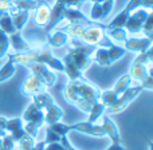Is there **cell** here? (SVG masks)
I'll return each mask as SVG.
<instances>
[{"mask_svg":"<svg viewBox=\"0 0 153 150\" xmlns=\"http://www.w3.org/2000/svg\"><path fill=\"white\" fill-rule=\"evenodd\" d=\"M15 72H16V64L13 63L11 59H8V61L3 64L1 69H0V83L8 81Z\"/></svg>","mask_w":153,"mask_h":150,"instance_id":"f546056e","label":"cell"},{"mask_svg":"<svg viewBox=\"0 0 153 150\" xmlns=\"http://www.w3.org/2000/svg\"><path fill=\"white\" fill-rule=\"evenodd\" d=\"M45 150H66V149L61 142H53V143H47Z\"/></svg>","mask_w":153,"mask_h":150,"instance_id":"ee69618b","label":"cell"},{"mask_svg":"<svg viewBox=\"0 0 153 150\" xmlns=\"http://www.w3.org/2000/svg\"><path fill=\"white\" fill-rule=\"evenodd\" d=\"M0 43H3V44H10V40H8V35L5 34V32H3L1 30H0Z\"/></svg>","mask_w":153,"mask_h":150,"instance_id":"c3c4849f","label":"cell"},{"mask_svg":"<svg viewBox=\"0 0 153 150\" xmlns=\"http://www.w3.org/2000/svg\"><path fill=\"white\" fill-rule=\"evenodd\" d=\"M13 148H15V141L8 133L3 138H0V150H13Z\"/></svg>","mask_w":153,"mask_h":150,"instance_id":"74e56055","label":"cell"},{"mask_svg":"<svg viewBox=\"0 0 153 150\" xmlns=\"http://www.w3.org/2000/svg\"><path fill=\"white\" fill-rule=\"evenodd\" d=\"M130 83H132V78H130V75L129 74L122 75L121 78L116 82V84L113 86V89H111V90H113L117 95H120V94H122V92H124L126 89H129Z\"/></svg>","mask_w":153,"mask_h":150,"instance_id":"1f68e13d","label":"cell"},{"mask_svg":"<svg viewBox=\"0 0 153 150\" xmlns=\"http://www.w3.org/2000/svg\"><path fill=\"white\" fill-rule=\"evenodd\" d=\"M69 42V36L63 31H51L47 36V43L53 48H61Z\"/></svg>","mask_w":153,"mask_h":150,"instance_id":"d6986e66","label":"cell"},{"mask_svg":"<svg viewBox=\"0 0 153 150\" xmlns=\"http://www.w3.org/2000/svg\"><path fill=\"white\" fill-rule=\"evenodd\" d=\"M69 129L70 132H79L82 134H86V135H91V137H105V132H103L102 126L100 125H95V123H90V122H76V123H71L69 125Z\"/></svg>","mask_w":153,"mask_h":150,"instance_id":"9c48e42d","label":"cell"},{"mask_svg":"<svg viewBox=\"0 0 153 150\" xmlns=\"http://www.w3.org/2000/svg\"><path fill=\"white\" fill-rule=\"evenodd\" d=\"M56 1L62 3V4L66 5V7H75V8H79L85 1H86V0H56Z\"/></svg>","mask_w":153,"mask_h":150,"instance_id":"60d3db41","label":"cell"},{"mask_svg":"<svg viewBox=\"0 0 153 150\" xmlns=\"http://www.w3.org/2000/svg\"><path fill=\"white\" fill-rule=\"evenodd\" d=\"M8 50H10V44H3V43H0V59H3L4 56L8 55Z\"/></svg>","mask_w":153,"mask_h":150,"instance_id":"bcb514c9","label":"cell"},{"mask_svg":"<svg viewBox=\"0 0 153 150\" xmlns=\"http://www.w3.org/2000/svg\"><path fill=\"white\" fill-rule=\"evenodd\" d=\"M5 134H7V132H5V130H0V138H3Z\"/></svg>","mask_w":153,"mask_h":150,"instance_id":"816d5d0a","label":"cell"},{"mask_svg":"<svg viewBox=\"0 0 153 150\" xmlns=\"http://www.w3.org/2000/svg\"><path fill=\"white\" fill-rule=\"evenodd\" d=\"M102 129L105 132V135H108L113 142H120V132H118V127L117 125L114 123L113 119H110L109 115H102Z\"/></svg>","mask_w":153,"mask_h":150,"instance_id":"e0dca14e","label":"cell"},{"mask_svg":"<svg viewBox=\"0 0 153 150\" xmlns=\"http://www.w3.org/2000/svg\"><path fill=\"white\" fill-rule=\"evenodd\" d=\"M100 89L85 78L70 81L63 87V97L69 103L89 114L93 103L100 100Z\"/></svg>","mask_w":153,"mask_h":150,"instance_id":"6da1fadb","label":"cell"},{"mask_svg":"<svg viewBox=\"0 0 153 150\" xmlns=\"http://www.w3.org/2000/svg\"><path fill=\"white\" fill-rule=\"evenodd\" d=\"M5 132L13 138L15 142H19L26 135V132L23 129V119L22 118H7L5 122Z\"/></svg>","mask_w":153,"mask_h":150,"instance_id":"4fadbf2b","label":"cell"},{"mask_svg":"<svg viewBox=\"0 0 153 150\" xmlns=\"http://www.w3.org/2000/svg\"><path fill=\"white\" fill-rule=\"evenodd\" d=\"M133 62H134V63L144 64V66H146V67H151V64H152V48L144 51V52H140L137 56H136V59Z\"/></svg>","mask_w":153,"mask_h":150,"instance_id":"e575fe53","label":"cell"},{"mask_svg":"<svg viewBox=\"0 0 153 150\" xmlns=\"http://www.w3.org/2000/svg\"><path fill=\"white\" fill-rule=\"evenodd\" d=\"M143 90L144 89H143L141 84L140 86H134V87H129V89H126L122 94L118 95L117 100L113 103V105L109 106V107H106L105 111H108V114H118V113H121L122 110H125V109L128 107V105H129L133 99H136V98L143 92Z\"/></svg>","mask_w":153,"mask_h":150,"instance_id":"5b68a950","label":"cell"},{"mask_svg":"<svg viewBox=\"0 0 153 150\" xmlns=\"http://www.w3.org/2000/svg\"><path fill=\"white\" fill-rule=\"evenodd\" d=\"M16 1H19V0H0V10L3 12H8Z\"/></svg>","mask_w":153,"mask_h":150,"instance_id":"b9f144b4","label":"cell"},{"mask_svg":"<svg viewBox=\"0 0 153 150\" xmlns=\"http://www.w3.org/2000/svg\"><path fill=\"white\" fill-rule=\"evenodd\" d=\"M105 34L113 43H125L128 39V32L125 28H105Z\"/></svg>","mask_w":153,"mask_h":150,"instance_id":"7402d4cb","label":"cell"},{"mask_svg":"<svg viewBox=\"0 0 153 150\" xmlns=\"http://www.w3.org/2000/svg\"><path fill=\"white\" fill-rule=\"evenodd\" d=\"M141 31L145 34L146 38H152V39H153V13L152 12H149L146 20L144 21Z\"/></svg>","mask_w":153,"mask_h":150,"instance_id":"8d00e7d4","label":"cell"},{"mask_svg":"<svg viewBox=\"0 0 153 150\" xmlns=\"http://www.w3.org/2000/svg\"><path fill=\"white\" fill-rule=\"evenodd\" d=\"M22 119H24V122H42V123H45V111L34 102H31L24 110Z\"/></svg>","mask_w":153,"mask_h":150,"instance_id":"9a60e30c","label":"cell"},{"mask_svg":"<svg viewBox=\"0 0 153 150\" xmlns=\"http://www.w3.org/2000/svg\"><path fill=\"white\" fill-rule=\"evenodd\" d=\"M36 0H19L12 5V8L8 11V13L12 15V13L19 12V11H28L30 12V11H34L36 8Z\"/></svg>","mask_w":153,"mask_h":150,"instance_id":"cb8c5ba5","label":"cell"},{"mask_svg":"<svg viewBox=\"0 0 153 150\" xmlns=\"http://www.w3.org/2000/svg\"><path fill=\"white\" fill-rule=\"evenodd\" d=\"M153 39L152 38H128L124 43V48L130 52H144V51L152 48Z\"/></svg>","mask_w":153,"mask_h":150,"instance_id":"30bf717a","label":"cell"},{"mask_svg":"<svg viewBox=\"0 0 153 150\" xmlns=\"http://www.w3.org/2000/svg\"><path fill=\"white\" fill-rule=\"evenodd\" d=\"M7 56L15 64H23V66H26L30 62H38V63H43L50 67L51 70H55V71H59V72H63V70H65L62 61L56 58L46 46L31 47L28 51L15 52L12 55H7Z\"/></svg>","mask_w":153,"mask_h":150,"instance_id":"7a4b0ae2","label":"cell"},{"mask_svg":"<svg viewBox=\"0 0 153 150\" xmlns=\"http://www.w3.org/2000/svg\"><path fill=\"white\" fill-rule=\"evenodd\" d=\"M62 63H63V67H65L63 72H66L70 81H75V79L83 78V72H81L78 69H76V66L73 63V61L70 59V56L67 55V54L63 56V59H62Z\"/></svg>","mask_w":153,"mask_h":150,"instance_id":"44dd1931","label":"cell"},{"mask_svg":"<svg viewBox=\"0 0 153 150\" xmlns=\"http://www.w3.org/2000/svg\"><path fill=\"white\" fill-rule=\"evenodd\" d=\"M35 18L34 23L35 26L40 27V28H46L50 20V13H51V5L47 1H38L36 8H35Z\"/></svg>","mask_w":153,"mask_h":150,"instance_id":"8fae6325","label":"cell"},{"mask_svg":"<svg viewBox=\"0 0 153 150\" xmlns=\"http://www.w3.org/2000/svg\"><path fill=\"white\" fill-rule=\"evenodd\" d=\"M65 7L62 3L56 1L54 3V5L51 7V13H50V20H48V24L46 26L45 31L46 34H50L51 31H54V28L56 27V24H59L62 20H65Z\"/></svg>","mask_w":153,"mask_h":150,"instance_id":"7c38bea8","label":"cell"},{"mask_svg":"<svg viewBox=\"0 0 153 150\" xmlns=\"http://www.w3.org/2000/svg\"><path fill=\"white\" fill-rule=\"evenodd\" d=\"M117 98H118V95H117L111 89L105 90V91H101V94H100V102H102L106 107H109V106H111L114 102H116Z\"/></svg>","mask_w":153,"mask_h":150,"instance_id":"d6a6232c","label":"cell"},{"mask_svg":"<svg viewBox=\"0 0 153 150\" xmlns=\"http://www.w3.org/2000/svg\"><path fill=\"white\" fill-rule=\"evenodd\" d=\"M32 102H34L36 106H39L40 109H47L48 106L54 103V98L51 97L48 92L42 91V92H39V94L32 97Z\"/></svg>","mask_w":153,"mask_h":150,"instance_id":"83f0119b","label":"cell"},{"mask_svg":"<svg viewBox=\"0 0 153 150\" xmlns=\"http://www.w3.org/2000/svg\"><path fill=\"white\" fill-rule=\"evenodd\" d=\"M26 67L30 69L32 75L38 76L46 87H51L55 84L56 74L54 72V70H51L48 66H46V64H43V63H38V62H30V63L26 64Z\"/></svg>","mask_w":153,"mask_h":150,"instance_id":"8992f818","label":"cell"},{"mask_svg":"<svg viewBox=\"0 0 153 150\" xmlns=\"http://www.w3.org/2000/svg\"><path fill=\"white\" fill-rule=\"evenodd\" d=\"M45 123H42V122H26V125L23 126L24 132H26L27 135H30L31 138H36L38 135V130L40 129V127L43 126Z\"/></svg>","mask_w":153,"mask_h":150,"instance_id":"836d02e7","label":"cell"},{"mask_svg":"<svg viewBox=\"0 0 153 150\" xmlns=\"http://www.w3.org/2000/svg\"><path fill=\"white\" fill-rule=\"evenodd\" d=\"M141 86L145 90H153V74L148 75L144 82H141Z\"/></svg>","mask_w":153,"mask_h":150,"instance_id":"7bdbcfd3","label":"cell"},{"mask_svg":"<svg viewBox=\"0 0 153 150\" xmlns=\"http://www.w3.org/2000/svg\"><path fill=\"white\" fill-rule=\"evenodd\" d=\"M0 30H1L3 32H5L7 35L18 32L15 30V27H13L12 19H11V15L8 12H3V15L0 16Z\"/></svg>","mask_w":153,"mask_h":150,"instance_id":"4dcf8cb0","label":"cell"},{"mask_svg":"<svg viewBox=\"0 0 153 150\" xmlns=\"http://www.w3.org/2000/svg\"><path fill=\"white\" fill-rule=\"evenodd\" d=\"M42 91H46V86L42 83L38 76L35 75H30L27 79H24V82L22 83L20 87V92L26 97H34V95L39 94Z\"/></svg>","mask_w":153,"mask_h":150,"instance_id":"ba28073f","label":"cell"},{"mask_svg":"<svg viewBox=\"0 0 153 150\" xmlns=\"http://www.w3.org/2000/svg\"><path fill=\"white\" fill-rule=\"evenodd\" d=\"M48 127H50L51 130H54V132H55L58 135H61V137H65V135H67L70 133L69 125H67V123H62L61 121L55 122V123H53V125H48Z\"/></svg>","mask_w":153,"mask_h":150,"instance_id":"d590c367","label":"cell"},{"mask_svg":"<svg viewBox=\"0 0 153 150\" xmlns=\"http://www.w3.org/2000/svg\"><path fill=\"white\" fill-rule=\"evenodd\" d=\"M65 20L70 23H83L86 26H93L97 21H91L79 8L75 7H65Z\"/></svg>","mask_w":153,"mask_h":150,"instance_id":"5bb4252c","label":"cell"},{"mask_svg":"<svg viewBox=\"0 0 153 150\" xmlns=\"http://www.w3.org/2000/svg\"><path fill=\"white\" fill-rule=\"evenodd\" d=\"M106 150H126V149H125L120 142H113Z\"/></svg>","mask_w":153,"mask_h":150,"instance_id":"7dc6e473","label":"cell"},{"mask_svg":"<svg viewBox=\"0 0 153 150\" xmlns=\"http://www.w3.org/2000/svg\"><path fill=\"white\" fill-rule=\"evenodd\" d=\"M46 141H40V142L34 143V150H45L46 149Z\"/></svg>","mask_w":153,"mask_h":150,"instance_id":"681fc988","label":"cell"},{"mask_svg":"<svg viewBox=\"0 0 153 150\" xmlns=\"http://www.w3.org/2000/svg\"><path fill=\"white\" fill-rule=\"evenodd\" d=\"M18 143H19V149L20 150H34L35 141H34V138H31L30 135L26 134Z\"/></svg>","mask_w":153,"mask_h":150,"instance_id":"f35d334b","label":"cell"},{"mask_svg":"<svg viewBox=\"0 0 153 150\" xmlns=\"http://www.w3.org/2000/svg\"><path fill=\"white\" fill-rule=\"evenodd\" d=\"M5 122H7V118L0 117V130H5Z\"/></svg>","mask_w":153,"mask_h":150,"instance_id":"f907efd6","label":"cell"},{"mask_svg":"<svg viewBox=\"0 0 153 150\" xmlns=\"http://www.w3.org/2000/svg\"><path fill=\"white\" fill-rule=\"evenodd\" d=\"M153 74L151 67H146L144 64H140V63H134L133 62L132 66H130V70H129V75L132 79L134 81H138V82H144L146 79V76Z\"/></svg>","mask_w":153,"mask_h":150,"instance_id":"ac0fdd59","label":"cell"},{"mask_svg":"<svg viewBox=\"0 0 153 150\" xmlns=\"http://www.w3.org/2000/svg\"><path fill=\"white\" fill-rule=\"evenodd\" d=\"M130 12H128L126 10H122L117 13L116 16L113 18V20L110 21L109 24L103 26V28H114V27H118V28H124L125 27V23H126L128 18H129Z\"/></svg>","mask_w":153,"mask_h":150,"instance_id":"4316f807","label":"cell"},{"mask_svg":"<svg viewBox=\"0 0 153 150\" xmlns=\"http://www.w3.org/2000/svg\"><path fill=\"white\" fill-rule=\"evenodd\" d=\"M61 135H58L54 130H51L50 127L46 129V143H53V142H61Z\"/></svg>","mask_w":153,"mask_h":150,"instance_id":"ab89813d","label":"cell"},{"mask_svg":"<svg viewBox=\"0 0 153 150\" xmlns=\"http://www.w3.org/2000/svg\"><path fill=\"white\" fill-rule=\"evenodd\" d=\"M11 19H12V23L13 27L18 32H20L24 28L26 23L30 19V12L28 11H19V12H15L11 15Z\"/></svg>","mask_w":153,"mask_h":150,"instance_id":"603a6c76","label":"cell"},{"mask_svg":"<svg viewBox=\"0 0 153 150\" xmlns=\"http://www.w3.org/2000/svg\"><path fill=\"white\" fill-rule=\"evenodd\" d=\"M63 117V111L62 109L56 105L55 102L53 105H50L47 109H46V114H45V123L47 125H53L55 122H59Z\"/></svg>","mask_w":153,"mask_h":150,"instance_id":"ffe728a7","label":"cell"},{"mask_svg":"<svg viewBox=\"0 0 153 150\" xmlns=\"http://www.w3.org/2000/svg\"><path fill=\"white\" fill-rule=\"evenodd\" d=\"M137 8L151 10V8H153V0H128L124 10H126L128 12H133V11L137 10Z\"/></svg>","mask_w":153,"mask_h":150,"instance_id":"f1b7e54d","label":"cell"},{"mask_svg":"<svg viewBox=\"0 0 153 150\" xmlns=\"http://www.w3.org/2000/svg\"><path fill=\"white\" fill-rule=\"evenodd\" d=\"M1 15H3V11H1V10H0V16H1Z\"/></svg>","mask_w":153,"mask_h":150,"instance_id":"db71d44e","label":"cell"},{"mask_svg":"<svg viewBox=\"0 0 153 150\" xmlns=\"http://www.w3.org/2000/svg\"><path fill=\"white\" fill-rule=\"evenodd\" d=\"M89 1H91V3H102V1H105V0H89Z\"/></svg>","mask_w":153,"mask_h":150,"instance_id":"f5cc1de1","label":"cell"},{"mask_svg":"<svg viewBox=\"0 0 153 150\" xmlns=\"http://www.w3.org/2000/svg\"><path fill=\"white\" fill-rule=\"evenodd\" d=\"M61 143L65 146V149H66V150H76L74 146L70 143V141H69V138H67V135H65V137L61 138Z\"/></svg>","mask_w":153,"mask_h":150,"instance_id":"f6af8a7d","label":"cell"},{"mask_svg":"<svg viewBox=\"0 0 153 150\" xmlns=\"http://www.w3.org/2000/svg\"><path fill=\"white\" fill-rule=\"evenodd\" d=\"M81 40L85 44H90L94 47H110L114 43L105 34L103 24L95 23L93 26H86L81 35Z\"/></svg>","mask_w":153,"mask_h":150,"instance_id":"3957f363","label":"cell"},{"mask_svg":"<svg viewBox=\"0 0 153 150\" xmlns=\"http://www.w3.org/2000/svg\"><path fill=\"white\" fill-rule=\"evenodd\" d=\"M148 15H149V11L146 8H137L133 12H130L124 27L128 34H138V32H141L143 24L146 20Z\"/></svg>","mask_w":153,"mask_h":150,"instance_id":"52a82bcc","label":"cell"},{"mask_svg":"<svg viewBox=\"0 0 153 150\" xmlns=\"http://www.w3.org/2000/svg\"><path fill=\"white\" fill-rule=\"evenodd\" d=\"M126 52L128 51L124 47L117 46V44H113L110 47H95L94 52L91 55V59H93V62L98 63L100 66L108 67L111 63L124 58L126 55Z\"/></svg>","mask_w":153,"mask_h":150,"instance_id":"277c9868","label":"cell"},{"mask_svg":"<svg viewBox=\"0 0 153 150\" xmlns=\"http://www.w3.org/2000/svg\"><path fill=\"white\" fill-rule=\"evenodd\" d=\"M86 24L83 23H69L66 27L63 28V32H66L67 36L71 39H81V35L83 32Z\"/></svg>","mask_w":153,"mask_h":150,"instance_id":"484cf974","label":"cell"},{"mask_svg":"<svg viewBox=\"0 0 153 150\" xmlns=\"http://www.w3.org/2000/svg\"><path fill=\"white\" fill-rule=\"evenodd\" d=\"M105 110H106V106L103 105L102 102L97 100L95 103H93L91 109H90V111H89V119H87V122H90V123H95V122L103 115Z\"/></svg>","mask_w":153,"mask_h":150,"instance_id":"d4e9b609","label":"cell"},{"mask_svg":"<svg viewBox=\"0 0 153 150\" xmlns=\"http://www.w3.org/2000/svg\"><path fill=\"white\" fill-rule=\"evenodd\" d=\"M8 40H10V47H12L15 52H24V51H28L32 47L27 40H24L20 32L8 35Z\"/></svg>","mask_w":153,"mask_h":150,"instance_id":"2e32d148","label":"cell"}]
</instances>
